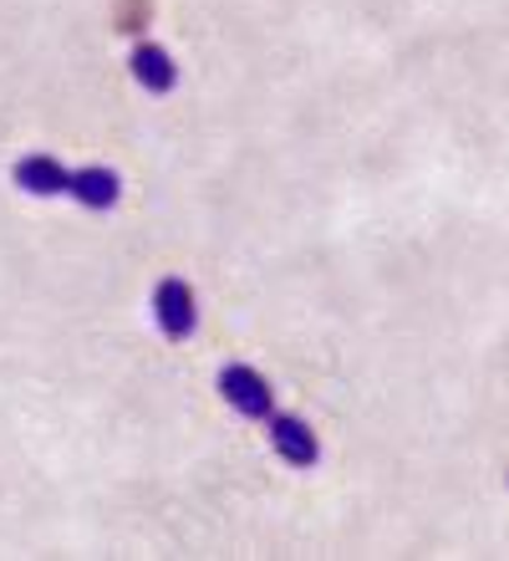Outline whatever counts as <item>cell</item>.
<instances>
[{
  "instance_id": "1",
  "label": "cell",
  "mask_w": 509,
  "mask_h": 561,
  "mask_svg": "<svg viewBox=\"0 0 509 561\" xmlns=\"http://www.w3.org/2000/svg\"><path fill=\"white\" fill-rule=\"evenodd\" d=\"M219 399L230 403L240 419H270L276 414V388L265 383V373L245 368V363L219 368Z\"/></svg>"
},
{
  "instance_id": "2",
  "label": "cell",
  "mask_w": 509,
  "mask_h": 561,
  "mask_svg": "<svg viewBox=\"0 0 509 561\" xmlns=\"http://www.w3.org/2000/svg\"><path fill=\"white\" fill-rule=\"evenodd\" d=\"M153 322H159V332L169 342H184L194 337V327H199V307H194V286L189 280H159L153 286Z\"/></svg>"
},
{
  "instance_id": "3",
  "label": "cell",
  "mask_w": 509,
  "mask_h": 561,
  "mask_svg": "<svg viewBox=\"0 0 509 561\" xmlns=\"http://www.w3.org/2000/svg\"><path fill=\"white\" fill-rule=\"evenodd\" d=\"M265 434H270V449H276L291 470H311L321 459V439H316V428L305 424L301 414H270L265 419Z\"/></svg>"
},
{
  "instance_id": "4",
  "label": "cell",
  "mask_w": 509,
  "mask_h": 561,
  "mask_svg": "<svg viewBox=\"0 0 509 561\" xmlns=\"http://www.w3.org/2000/svg\"><path fill=\"white\" fill-rule=\"evenodd\" d=\"M15 190L21 194H36V199H57V194L72 190V169H61L57 159H46V153H31L11 169Z\"/></svg>"
},
{
  "instance_id": "5",
  "label": "cell",
  "mask_w": 509,
  "mask_h": 561,
  "mask_svg": "<svg viewBox=\"0 0 509 561\" xmlns=\"http://www.w3.org/2000/svg\"><path fill=\"white\" fill-rule=\"evenodd\" d=\"M128 67H132V77H138V88L153 92V98H163V92L178 88V61L169 57L159 42H138V46H132Z\"/></svg>"
},
{
  "instance_id": "6",
  "label": "cell",
  "mask_w": 509,
  "mask_h": 561,
  "mask_svg": "<svg viewBox=\"0 0 509 561\" xmlns=\"http://www.w3.org/2000/svg\"><path fill=\"white\" fill-rule=\"evenodd\" d=\"M82 209H113L123 199V179L102 163H88V169H72V190H67Z\"/></svg>"
}]
</instances>
